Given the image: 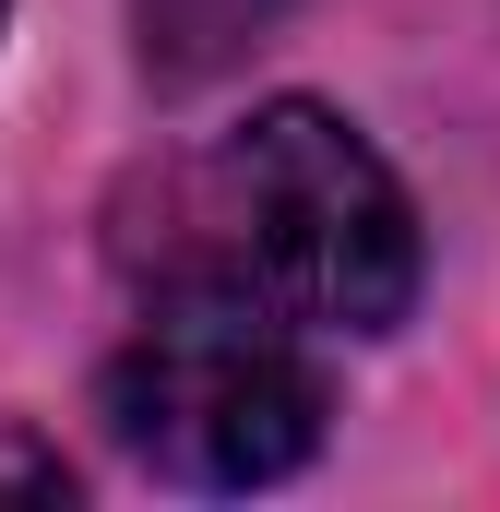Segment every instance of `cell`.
Instances as JSON below:
<instances>
[{
	"label": "cell",
	"mask_w": 500,
	"mask_h": 512,
	"mask_svg": "<svg viewBox=\"0 0 500 512\" xmlns=\"http://www.w3.org/2000/svg\"><path fill=\"white\" fill-rule=\"evenodd\" d=\"M0 489H24V501H60V489H72V465H60V453H36V441H12V429H0Z\"/></svg>",
	"instance_id": "cell-4"
},
{
	"label": "cell",
	"mask_w": 500,
	"mask_h": 512,
	"mask_svg": "<svg viewBox=\"0 0 500 512\" xmlns=\"http://www.w3.org/2000/svg\"><path fill=\"white\" fill-rule=\"evenodd\" d=\"M120 262L155 298H239L298 334H393L417 310V203L358 120L274 96L131 191Z\"/></svg>",
	"instance_id": "cell-1"
},
{
	"label": "cell",
	"mask_w": 500,
	"mask_h": 512,
	"mask_svg": "<svg viewBox=\"0 0 500 512\" xmlns=\"http://www.w3.org/2000/svg\"><path fill=\"white\" fill-rule=\"evenodd\" d=\"M0 12H12V0H0Z\"/></svg>",
	"instance_id": "cell-5"
},
{
	"label": "cell",
	"mask_w": 500,
	"mask_h": 512,
	"mask_svg": "<svg viewBox=\"0 0 500 512\" xmlns=\"http://www.w3.org/2000/svg\"><path fill=\"white\" fill-rule=\"evenodd\" d=\"M286 0H143V60L167 72V84H191V72H215L239 36H262Z\"/></svg>",
	"instance_id": "cell-3"
},
{
	"label": "cell",
	"mask_w": 500,
	"mask_h": 512,
	"mask_svg": "<svg viewBox=\"0 0 500 512\" xmlns=\"http://www.w3.org/2000/svg\"><path fill=\"white\" fill-rule=\"evenodd\" d=\"M322 370L298 322L239 298H155V322L108 358V441L179 489H274L322 453Z\"/></svg>",
	"instance_id": "cell-2"
}]
</instances>
